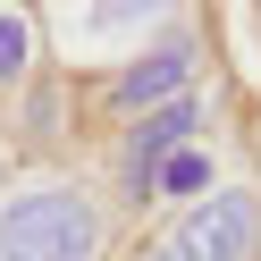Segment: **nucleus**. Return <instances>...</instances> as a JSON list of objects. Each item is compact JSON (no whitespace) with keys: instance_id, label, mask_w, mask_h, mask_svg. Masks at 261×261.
Wrapping results in <instances>:
<instances>
[{"instance_id":"obj_1","label":"nucleus","mask_w":261,"mask_h":261,"mask_svg":"<svg viewBox=\"0 0 261 261\" xmlns=\"http://www.w3.org/2000/svg\"><path fill=\"white\" fill-rule=\"evenodd\" d=\"M93 211L76 194H25L0 211V261H93Z\"/></svg>"},{"instance_id":"obj_2","label":"nucleus","mask_w":261,"mask_h":261,"mask_svg":"<svg viewBox=\"0 0 261 261\" xmlns=\"http://www.w3.org/2000/svg\"><path fill=\"white\" fill-rule=\"evenodd\" d=\"M253 236H261V202L253 194H211V202H194L169 227V244L152 261H253Z\"/></svg>"},{"instance_id":"obj_3","label":"nucleus","mask_w":261,"mask_h":261,"mask_svg":"<svg viewBox=\"0 0 261 261\" xmlns=\"http://www.w3.org/2000/svg\"><path fill=\"white\" fill-rule=\"evenodd\" d=\"M186 68H194V51H186V42H169V51L135 59V68L118 76V101H169V93L186 85Z\"/></svg>"},{"instance_id":"obj_4","label":"nucleus","mask_w":261,"mask_h":261,"mask_svg":"<svg viewBox=\"0 0 261 261\" xmlns=\"http://www.w3.org/2000/svg\"><path fill=\"white\" fill-rule=\"evenodd\" d=\"M186 135H194V101H160L152 118L135 126V169L152 177L160 160H177V143H186Z\"/></svg>"},{"instance_id":"obj_5","label":"nucleus","mask_w":261,"mask_h":261,"mask_svg":"<svg viewBox=\"0 0 261 261\" xmlns=\"http://www.w3.org/2000/svg\"><path fill=\"white\" fill-rule=\"evenodd\" d=\"M169 0H93V34H126V25H143V17H160Z\"/></svg>"},{"instance_id":"obj_6","label":"nucleus","mask_w":261,"mask_h":261,"mask_svg":"<svg viewBox=\"0 0 261 261\" xmlns=\"http://www.w3.org/2000/svg\"><path fill=\"white\" fill-rule=\"evenodd\" d=\"M25 51H34L25 17H17V9H0V85H17V76H25Z\"/></svg>"},{"instance_id":"obj_7","label":"nucleus","mask_w":261,"mask_h":261,"mask_svg":"<svg viewBox=\"0 0 261 261\" xmlns=\"http://www.w3.org/2000/svg\"><path fill=\"white\" fill-rule=\"evenodd\" d=\"M152 177H160V186H169V194H194V186H202L211 169H202V152H177V160H160Z\"/></svg>"}]
</instances>
